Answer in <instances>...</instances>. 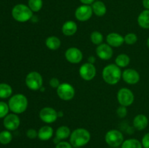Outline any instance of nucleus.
Instances as JSON below:
<instances>
[{
	"label": "nucleus",
	"instance_id": "1",
	"mask_svg": "<svg viewBox=\"0 0 149 148\" xmlns=\"http://www.w3.org/2000/svg\"><path fill=\"white\" fill-rule=\"evenodd\" d=\"M122 72L121 68L116 64H109L106 65L102 71V77L106 84L115 85L122 78Z\"/></svg>",
	"mask_w": 149,
	"mask_h": 148
},
{
	"label": "nucleus",
	"instance_id": "2",
	"mask_svg": "<svg viewBox=\"0 0 149 148\" xmlns=\"http://www.w3.org/2000/svg\"><path fill=\"white\" fill-rule=\"evenodd\" d=\"M91 139L90 131L84 128H78L73 131L70 136V143L74 148L81 147L89 143Z\"/></svg>",
	"mask_w": 149,
	"mask_h": 148
},
{
	"label": "nucleus",
	"instance_id": "3",
	"mask_svg": "<svg viewBox=\"0 0 149 148\" xmlns=\"http://www.w3.org/2000/svg\"><path fill=\"white\" fill-rule=\"evenodd\" d=\"M29 104L28 99L24 94H17L10 97L8 105L10 110L15 114H20L26 110Z\"/></svg>",
	"mask_w": 149,
	"mask_h": 148
},
{
	"label": "nucleus",
	"instance_id": "4",
	"mask_svg": "<svg viewBox=\"0 0 149 148\" xmlns=\"http://www.w3.org/2000/svg\"><path fill=\"white\" fill-rule=\"evenodd\" d=\"M12 16L13 18L20 23H26L33 17V12L28 5L18 4L14 6L12 10Z\"/></svg>",
	"mask_w": 149,
	"mask_h": 148
},
{
	"label": "nucleus",
	"instance_id": "5",
	"mask_svg": "<svg viewBox=\"0 0 149 148\" xmlns=\"http://www.w3.org/2000/svg\"><path fill=\"white\" fill-rule=\"evenodd\" d=\"M26 85L32 91H37L43 86V78L37 71L29 73L26 77Z\"/></svg>",
	"mask_w": 149,
	"mask_h": 148
},
{
	"label": "nucleus",
	"instance_id": "6",
	"mask_svg": "<svg viewBox=\"0 0 149 148\" xmlns=\"http://www.w3.org/2000/svg\"><path fill=\"white\" fill-rule=\"evenodd\" d=\"M105 140L108 145L112 147H119L122 145L124 136L122 132L116 129H111L106 133Z\"/></svg>",
	"mask_w": 149,
	"mask_h": 148
},
{
	"label": "nucleus",
	"instance_id": "7",
	"mask_svg": "<svg viewBox=\"0 0 149 148\" xmlns=\"http://www.w3.org/2000/svg\"><path fill=\"white\" fill-rule=\"evenodd\" d=\"M57 94L62 100L69 101L75 96V89L71 84L62 83L57 88Z\"/></svg>",
	"mask_w": 149,
	"mask_h": 148
},
{
	"label": "nucleus",
	"instance_id": "8",
	"mask_svg": "<svg viewBox=\"0 0 149 148\" xmlns=\"http://www.w3.org/2000/svg\"><path fill=\"white\" fill-rule=\"evenodd\" d=\"M117 100L120 105L129 107L134 102L135 96L130 89L122 88L117 92Z\"/></svg>",
	"mask_w": 149,
	"mask_h": 148
},
{
	"label": "nucleus",
	"instance_id": "9",
	"mask_svg": "<svg viewBox=\"0 0 149 148\" xmlns=\"http://www.w3.org/2000/svg\"><path fill=\"white\" fill-rule=\"evenodd\" d=\"M79 73L83 80L86 81H90L95 77L96 68L94 64L86 62L81 65L79 70Z\"/></svg>",
	"mask_w": 149,
	"mask_h": 148
},
{
	"label": "nucleus",
	"instance_id": "10",
	"mask_svg": "<svg viewBox=\"0 0 149 148\" xmlns=\"http://www.w3.org/2000/svg\"><path fill=\"white\" fill-rule=\"evenodd\" d=\"M39 118L44 123H52L58 119V112L51 107H45L39 112Z\"/></svg>",
	"mask_w": 149,
	"mask_h": 148
},
{
	"label": "nucleus",
	"instance_id": "11",
	"mask_svg": "<svg viewBox=\"0 0 149 148\" xmlns=\"http://www.w3.org/2000/svg\"><path fill=\"white\" fill-rule=\"evenodd\" d=\"M93 11L92 6L82 4L77 8L75 11V17L77 20L85 22L90 20L93 16Z\"/></svg>",
	"mask_w": 149,
	"mask_h": 148
},
{
	"label": "nucleus",
	"instance_id": "12",
	"mask_svg": "<svg viewBox=\"0 0 149 148\" xmlns=\"http://www.w3.org/2000/svg\"><path fill=\"white\" fill-rule=\"evenodd\" d=\"M65 59L71 64H78L82 60L83 54L77 47H70L65 52Z\"/></svg>",
	"mask_w": 149,
	"mask_h": 148
},
{
	"label": "nucleus",
	"instance_id": "13",
	"mask_svg": "<svg viewBox=\"0 0 149 148\" xmlns=\"http://www.w3.org/2000/svg\"><path fill=\"white\" fill-rule=\"evenodd\" d=\"M122 78L125 83L130 85L136 84L141 79L140 74L136 70L132 68H127L122 72Z\"/></svg>",
	"mask_w": 149,
	"mask_h": 148
},
{
	"label": "nucleus",
	"instance_id": "14",
	"mask_svg": "<svg viewBox=\"0 0 149 148\" xmlns=\"http://www.w3.org/2000/svg\"><path fill=\"white\" fill-rule=\"evenodd\" d=\"M95 52L97 56L103 60H109L113 55V51L111 46L108 44L103 43L96 47Z\"/></svg>",
	"mask_w": 149,
	"mask_h": 148
},
{
	"label": "nucleus",
	"instance_id": "15",
	"mask_svg": "<svg viewBox=\"0 0 149 148\" xmlns=\"http://www.w3.org/2000/svg\"><path fill=\"white\" fill-rule=\"evenodd\" d=\"M3 124L8 131H15L20 126V118L15 113L8 114L6 117H4Z\"/></svg>",
	"mask_w": 149,
	"mask_h": 148
},
{
	"label": "nucleus",
	"instance_id": "16",
	"mask_svg": "<svg viewBox=\"0 0 149 148\" xmlns=\"http://www.w3.org/2000/svg\"><path fill=\"white\" fill-rule=\"evenodd\" d=\"M106 42L111 47H119L125 43V39L119 33L112 32L106 36Z\"/></svg>",
	"mask_w": 149,
	"mask_h": 148
},
{
	"label": "nucleus",
	"instance_id": "17",
	"mask_svg": "<svg viewBox=\"0 0 149 148\" xmlns=\"http://www.w3.org/2000/svg\"><path fill=\"white\" fill-rule=\"evenodd\" d=\"M71 129L67 126H61L57 129L55 131V137L54 138V143L57 145L61 141L68 139L71 136Z\"/></svg>",
	"mask_w": 149,
	"mask_h": 148
},
{
	"label": "nucleus",
	"instance_id": "18",
	"mask_svg": "<svg viewBox=\"0 0 149 148\" xmlns=\"http://www.w3.org/2000/svg\"><path fill=\"white\" fill-rule=\"evenodd\" d=\"M148 118L146 115L138 114L134 118L133 126L138 131H143L148 126Z\"/></svg>",
	"mask_w": 149,
	"mask_h": 148
},
{
	"label": "nucleus",
	"instance_id": "19",
	"mask_svg": "<svg viewBox=\"0 0 149 148\" xmlns=\"http://www.w3.org/2000/svg\"><path fill=\"white\" fill-rule=\"evenodd\" d=\"M77 29L78 27L76 22H74V20H67L63 25L61 30L65 36H71L77 33Z\"/></svg>",
	"mask_w": 149,
	"mask_h": 148
},
{
	"label": "nucleus",
	"instance_id": "20",
	"mask_svg": "<svg viewBox=\"0 0 149 148\" xmlns=\"http://www.w3.org/2000/svg\"><path fill=\"white\" fill-rule=\"evenodd\" d=\"M54 131L51 126H44L38 131V138L42 141H48L53 136Z\"/></svg>",
	"mask_w": 149,
	"mask_h": 148
},
{
	"label": "nucleus",
	"instance_id": "21",
	"mask_svg": "<svg viewBox=\"0 0 149 148\" xmlns=\"http://www.w3.org/2000/svg\"><path fill=\"white\" fill-rule=\"evenodd\" d=\"M93 13L97 17H103L107 12V8L102 1H95L92 4Z\"/></svg>",
	"mask_w": 149,
	"mask_h": 148
},
{
	"label": "nucleus",
	"instance_id": "22",
	"mask_svg": "<svg viewBox=\"0 0 149 148\" xmlns=\"http://www.w3.org/2000/svg\"><path fill=\"white\" fill-rule=\"evenodd\" d=\"M45 45L49 49L55 51L60 48L61 45V41L57 36H51L47 38L46 41H45Z\"/></svg>",
	"mask_w": 149,
	"mask_h": 148
},
{
	"label": "nucleus",
	"instance_id": "23",
	"mask_svg": "<svg viewBox=\"0 0 149 148\" xmlns=\"http://www.w3.org/2000/svg\"><path fill=\"white\" fill-rule=\"evenodd\" d=\"M138 23L141 28L149 29V10H144L138 17Z\"/></svg>",
	"mask_w": 149,
	"mask_h": 148
},
{
	"label": "nucleus",
	"instance_id": "24",
	"mask_svg": "<svg viewBox=\"0 0 149 148\" xmlns=\"http://www.w3.org/2000/svg\"><path fill=\"white\" fill-rule=\"evenodd\" d=\"M130 62V58L126 54H120L115 59V64L119 68H126Z\"/></svg>",
	"mask_w": 149,
	"mask_h": 148
},
{
	"label": "nucleus",
	"instance_id": "25",
	"mask_svg": "<svg viewBox=\"0 0 149 148\" xmlns=\"http://www.w3.org/2000/svg\"><path fill=\"white\" fill-rule=\"evenodd\" d=\"M13 94V89L11 86L7 84H0V98L6 99L10 97Z\"/></svg>",
	"mask_w": 149,
	"mask_h": 148
},
{
	"label": "nucleus",
	"instance_id": "26",
	"mask_svg": "<svg viewBox=\"0 0 149 148\" xmlns=\"http://www.w3.org/2000/svg\"><path fill=\"white\" fill-rule=\"evenodd\" d=\"M122 148H143V145L138 139H128L124 141Z\"/></svg>",
	"mask_w": 149,
	"mask_h": 148
},
{
	"label": "nucleus",
	"instance_id": "27",
	"mask_svg": "<svg viewBox=\"0 0 149 148\" xmlns=\"http://www.w3.org/2000/svg\"><path fill=\"white\" fill-rule=\"evenodd\" d=\"M28 6L33 12H38L42 10V6H43V1L42 0H29Z\"/></svg>",
	"mask_w": 149,
	"mask_h": 148
},
{
	"label": "nucleus",
	"instance_id": "28",
	"mask_svg": "<svg viewBox=\"0 0 149 148\" xmlns=\"http://www.w3.org/2000/svg\"><path fill=\"white\" fill-rule=\"evenodd\" d=\"M90 41L93 44L98 46L103 43V35L100 32L97 31V30L92 32L90 34Z\"/></svg>",
	"mask_w": 149,
	"mask_h": 148
},
{
	"label": "nucleus",
	"instance_id": "29",
	"mask_svg": "<svg viewBox=\"0 0 149 148\" xmlns=\"http://www.w3.org/2000/svg\"><path fill=\"white\" fill-rule=\"evenodd\" d=\"M13 139V135L8 130L0 132V143L1 145H8Z\"/></svg>",
	"mask_w": 149,
	"mask_h": 148
},
{
	"label": "nucleus",
	"instance_id": "30",
	"mask_svg": "<svg viewBox=\"0 0 149 148\" xmlns=\"http://www.w3.org/2000/svg\"><path fill=\"white\" fill-rule=\"evenodd\" d=\"M125 43L128 45H133L138 41V36L134 33H129L124 36Z\"/></svg>",
	"mask_w": 149,
	"mask_h": 148
},
{
	"label": "nucleus",
	"instance_id": "31",
	"mask_svg": "<svg viewBox=\"0 0 149 148\" xmlns=\"http://www.w3.org/2000/svg\"><path fill=\"white\" fill-rule=\"evenodd\" d=\"M10 107L4 102H0V118L6 117L8 115Z\"/></svg>",
	"mask_w": 149,
	"mask_h": 148
},
{
	"label": "nucleus",
	"instance_id": "32",
	"mask_svg": "<svg viewBox=\"0 0 149 148\" xmlns=\"http://www.w3.org/2000/svg\"><path fill=\"white\" fill-rule=\"evenodd\" d=\"M116 114L121 118H123L126 117L127 114V107L125 106L120 105L116 110Z\"/></svg>",
	"mask_w": 149,
	"mask_h": 148
},
{
	"label": "nucleus",
	"instance_id": "33",
	"mask_svg": "<svg viewBox=\"0 0 149 148\" xmlns=\"http://www.w3.org/2000/svg\"><path fill=\"white\" fill-rule=\"evenodd\" d=\"M26 136L30 139H34L38 137V131L34 129H29L26 131Z\"/></svg>",
	"mask_w": 149,
	"mask_h": 148
},
{
	"label": "nucleus",
	"instance_id": "34",
	"mask_svg": "<svg viewBox=\"0 0 149 148\" xmlns=\"http://www.w3.org/2000/svg\"><path fill=\"white\" fill-rule=\"evenodd\" d=\"M73 146L71 145V143L68 142H65V141H61L59 143L55 145V148H72Z\"/></svg>",
	"mask_w": 149,
	"mask_h": 148
},
{
	"label": "nucleus",
	"instance_id": "35",
	"mask_svg": "<svg viewBox=\"0 0 149 148\" xmlns=\"http://www.w3.org/2000/svg\"><path fill=\"white\" fill-rule=\"evenodd\" d=\"M49 86H50L51 87L57 89L58 86H59V85L61 84V83H60V81L58 78H52L50 80H49Z\"/></svg>",
	"mask_w": 149,
	"mask_h": 148
},
{
	"label": "nucleus",
	"instance_id": "36",
	"mask_svg": "<svg viewBox=\"0 0 149 148\" xmlns=\"http://www.w3.org/2000/svg\"><path fill=\"white\" fill-rule=\"evenodd\" d=\"M141 143L143 148H149V132L144 135Z\"/></svg>",
	"mask_w": 149,
	"mask_h": 148
},
{
	"label": "nucleus",
	"instance_id": "37",
	"mask_svg": "<svg viewBox=\"0 0 149 148\" xmlns=\"http://www.w3.org/2000/svg\"><path fill=\"white\" fill-rule=\"evenodd\" d=\"M81 1V3H82L83 4H87V5H90V4H93V2L95 1V0H79Z\"/></svg>",
	"mask_w": 149,
	"mask_h": 148
},
{
	"label": "nucleus",
	"instance_id": "38",
	"mask_svg": "<svg viewBox=\"0 0 149 148\" xmlns=\"http://www.w3.org/2000/svg\"><path fill=\"white\" fill-rule=\"evenodd\" d=\"M142 4L145 10H149V0H143Z\"/></svg>",
	"mask_w": 149,
	"mask_h": 148
},
{
	"label": "nucleus",
	"instance_id": "39",
	"mask_svg": "<svg viewBox=\"0 0 149 148\" xmlns=\"http://www.w3.org/2000/svg\"><path fill=\"white\" fill-rule=\"evenodd\" d=\"M96 61V58L94 56H90L88 57V62H90V63H92V64H94L95 62Z\"/></svg>",
	"mask_w": 149,
	"mask_h": 148
},
{
	"label": "nucleus",
	"instance_id": "40",
	"mask_svg": "<svg viewBox=\"0 0 149 148\" xmlns=\"http://www.w3.org/2000/svg\"><path fill=\"white\" fill-rule=\"evenodd\" d=\"M58 118L63 117V112L58 111Z\"/></svg>",
	"mask_w": 149,
	"mask_h": 148
},
{
	"label": "nucleus",
	"instance_id": "41",
	"mask_svg": "<svg viewBox=\"0 0 149 148\" xmlns=\"http://www.w3.org/2000/svg\"><path fill=\"white\" fill-rule=\"evenodd\" d=\"M147 46H148V47L149 48V37L148 39H147Z\"/></svg>",
	"mask_w": 149,
	"mask_h": 148
},
{
	"label": "nucleus",
	"instance_id": "42",
	"mask_svg": "<svg viewBox=\"0 0 149 148\" xmlns=\"http://www.w3.org/2000/svg\"><path fill=\"white\" fill-rule=\"evenodd\" d=\"M76 148H81V147H76Z\"/></svg>",
	"mask_w": 149,
	"mask_h": 148
},
{
	"label": "nucleus",
	"instance_id": "43",
	"mask_svg": "<svg viewBox=\"0 0 149 148\" xmlns=\"http://www.w3.org/2000/svg\"><path fill=\"white\" fill-rule=\"evenodd\" d=\"M114 148H119V147H114Z\"/></svg>",
	"mask_w": 149,
	"mask_h": 148
}]
</instances>
